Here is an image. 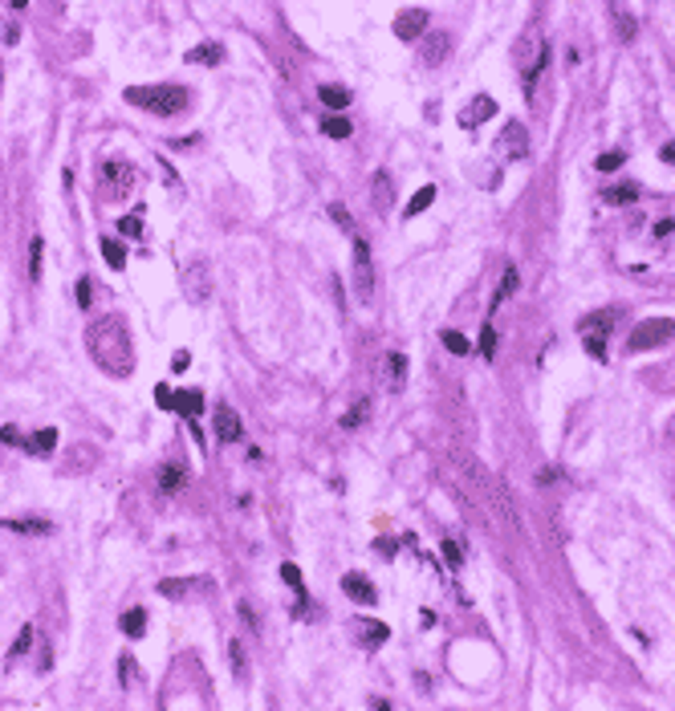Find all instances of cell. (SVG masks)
Masks as SVG:
<instances>
[{"mask_svg": "<svg viewBox=\"0 0 675 711\" xmlns=\"http://www.w3.org/2000/svg\"><path fill=\"white\" fill-rule=\"evenodd\" d=\"M118 679H122V687H127V691L143 683V679H139V663H134V654H122V659H118Z\"/></svg>", "mask_w": 675, "mask_h": 711, "instance_id": "obj_25", "label": "cell"}, {"mask_svg": "<svg viewBox=\"0 0 675 711\" xmlns=\"http://www.w3.org/2000/svg\"><path fill=\"white\" fill-rule=\"evenodd\" d=\"M623 163H626L623 151H606V155H598V163H594V167H598V171H618Z\"/></svg>", "mask_w": 675, "mask_h": 711, "instance_id": "obj_39", "label": "cell"}, {"mask_svg": "<svg viewBox=\"0 0 675 711\" xmlns=\"http://www.w3.org/2000/svg\"><path fill=\"white\" fill-rule=\"evenodd\" d=\"M317 98L326 102L329 110H346V106H350V90H346V86H322Z\"/></svg>", "mask_w": 675, "mask_h": 711, "instance_id": "obj_20", "label": "cell"}, {"mask_svg": "<svg viewBox=\"0 0 675 711\" xmlns=\"http://www.w3.org/2000/svg\"><path fill=\"white\" fill-rule=\"evenodd\" d=\"M342 589H346L350 601L375 606V585H370V577H363V573H346V577H342Z\"/></svg>", "mask_w": 675, "mask_h": 711, "instance_id": "obj_12", "label": "cell"}, {"mask_svg": "<svg viewBox=\"0 0 675 711\" xmlns=\"http://www.w3.org/2000/svg\"><path fill=\"white\" fill-rule=\"evenodd\" d=\"M582 341H586V354L590 358H598V362L606 358V334H602V329H598V334H594V329H582Z\"/></svg>", "mask_w": 675, "mask_h": 711, "instance_id": "obj_28", "label": "cell"}, {"mask_svg": "<svg viewBox=\"0 0 675 711\" xmlns=\"http://www.w3.org/2000/svg\"><path fill=\"white\" fill-rule=\"evenodd\" d=\"M53 447H57V431L53 427H41V431H33V435L25 439V452L29 455H49Z\"/></svg>", "mask_w": 675, "mask_h": 711, "instance_id": "obj_16", "label": "cell"}, {"mask_svg": "<svg viewBox=\"0 0 675 711\" xmlns=\"http://www.w3.org/2000/svg\"><path fill=\"white\" fill-rule=\"evenodd\" d=\"M175 411H180L187 423H196L199 411H204V394H199V390H180V394H175Z\"/></svg>", "mask_w": 675, "mask_h": 711, "instance_id": "obj_15", "label": "cell"}, {"mask_svg": "<svg viewBox=\"0 0 675 711\" xmlns=\"http://www.w3.org/2000/svg\"><path fill=\"white\" fill-rule=\"evenodd\" d=\"M610 13H614V29H618V37H623V41H635V33H639V20L626 13L623 4H610Z\"/></svg>", "mask_w": 675, "mask_h": 711, "instance_id": "obj_18", "label": "cell"}, {"mask_svg": "<svg viewBox=\"0 0 675 711\" xmlns=\"http://www.w3.org/2000/svg\"><path fill=\"white\" fill-rule=\"evenodd\" d=\"M329 216H334V224L342 228V232H350V236H354V220H350L346 204H329Z\"/></svg>", "mask_w": 675, "mask_h": 711, "instance_id": "obj_38", "label": "cell"}, {"mask_svg": "<svg viewBox=\"0 0 675 711\" xmlns=\"http://www.w3.org/2000/svg\"><path fill=\"white\" fill-rule=\"evenodd\" d=\"M4 529H13V533H29V536H41V533H49V520H33V517H25V520H0Z\"/></svg>", "mask_w": 675, "mask_h": 711, "instance_id": "obj_24", "label": "cell"}, {"mask_svg": "<svg viewBox=\"0 0 675 711\" xmlns=\"http://www.w3.org/2000/svg\"><path fill=\"white\" fill-rule=\"evenodd\" d=\"M659 155H663L667 163H675V143H663V151H659Z\"/></svg>", "mask_w": 675, "mask_h": 711, "instance_id": "obj_50", "label": "cell"}, {"mask_svg": "<svg viewBox=\"0 0 675 711\" xmlns=\"http://www.w3.org/2000/svg\"><path fill=\"white\" fill-rule=\"evenodd\" d=\"M86 350L90 358L98 362V370L115 374V378H127L134 370V346H131V334L118 317H98L90 322L86 329Z\"/></svg>", "mask_w": 675, "mask_h": 711, "instance_id": "obj_1", "label": "cell"}, {"mask_svg": "<svg viewBox=\"0 0 675 711\" xmlns=\"http://www.w3.org/2000/svg\"><path fill=\"white\" fill-rule=\"evenodd\" d=\"M102 179H106V187H110V199H127L131 187H134V179H139V171H134L127 159H110L102 167Z\"/></svg>", "mask_w": 675, "mask_h": 711, "instance_id": "obj_6", "label": "cell"}, {"mask_svg": "<svg viewBox=\"0 0 675 711\" xmlns=\"http://www.w3.org/2000/svg\"><path fill=\"white\" fill-rule=\"evenodd\" d=\"M435 195H440V192H435L431 183H428V187H419V192H415L411 199H407V208H403V216H407V220H415V216H423V211H428L431 204H435Z\"/></svg>", "mask_w": 675, "mask_h": 711, "instance_id": "obj_17", "label": "cell"}, {"mask_svg": "<svg viewBox=\"0 0 675 711\" xmlns=\"http://www.w3.org/2000/svg\"><path fill=\"white\" fill-rule=\"evenodd\" d=\"M452 57V37L447 33H431L428 41L419 45V61L423 65H444Z\"/></svg>", "mask_w": 675, "mask_h": 711, "instance_id": "obj_11", "label": "cell"}, {"mask_svg": "<svg viewBox=\"0 0 675 711\" xmlns=\"http://www.w3.org/2000/svg\"><path fill=\"white\" fill-rule=\"evenodd\" d=\"M671 338V322H663V317H651V322L635 325V334L626 338V350L630 354H642V350H655L663 341Z\"/></svg>", "mask_w": 675, "mask_h": 711, "instance_id": "obj_3", "label": "cell"}, {"mask_svg": "<svg viewBox=\"0 0 675 711\" xmlns=\"http://www.w3.org/2000/svg\"><path fill=\"white\" fill-rule=\"evenodd\" d=\"M236 614L245 618V622H248V626H252V630L261 626V622H257V614H252V606H248V601H240V606H236Z\"/></svg>", "mask_w": 675, "mask_h": 711, "instance_id": "obj_46", "label": "cell"}, {"mask_svg": "<svg viewBox=\"0 0 675 711\" xmlns=\"http://www.w3.org/2000/svg\"><path fill=\"white\" fill-rule=\"evenodd\" d=\"M281 577H285V585H289L293 594H305V577H301V569H297L293 561H285V565H281Z\"/></svg>", "mask_w": 675, "mask_h": 711, "instance_id": "obj_33", "label": "cell"}, {"mask_svg": "<svg viewBox=\"0 0 675 711\" xmlns=\"http://www.w3.org/2000/svg\"><path fill=\"white\" fill-rule=\"evenodd\" d=\"M29 647H33V626L25 622V626L17 630V642H13V650H8V663H13V659H20V654H25Z\"/></svg>", "mask_w": 675, "mask_h": 711, "instance_id": "obj_32", "label": "cell"}, {"mask_svg": "<svg viewBox=\"0 0 675 711\" xmlns=\"http://www.w3.org/2000/svg\"><path fill=\"white\" fill-rule=\"evenodd\" d=\"M602 199H606L610 208H623V204H635V199H639V187H635V183H623V187L602 192Z\"/></svg>", "mask_w": 675, "mask_h": 711, "instance_id": "obj_22", "label": "cell"}, {"mask_svg": "<svg viewBox=\"0 0 675 711\" xmlns=\"http://www.w3.org/2000/svg\"><path fill=\"white\" fill-rule=\"evenodd\" d=\"M517 281H521V276H517V264H505V281H500V289H496V301H493V305H500L505 297H512V293H517Z\"/></svg>", "mask_w": 675, "mask_h": 711, "instance_id": "obj_31", "label": "cell"}, {"mask_svg": "<svg viewBox=\"0 0 675 711\" xmlns=\"http://www.w3.org/2000/svg\"><path fill=\"white\" fill-rule=\"evenodd\" d=\"M370 195H375V208H379V211L395 208V179H391L387 167H379V171L370 175Z\"/></svg>", "mask_w": 675, "mask_h": 711, "instance_id": "obj_10", "label": "cell"}, {"mask_svg": "<svg viewBox=\"0 0 675 711\" xmlns=\"http://www.w3.org/2000/svg\"><path fill=\"white\" fill-rule=\"evenodd\" d=\"M175 394H180V390H171V387H155V403L163 406V411H175Z\"/></svg>", "mask_w": 675, "mask_h": 711, "instance_id": "obj_42", "label": "cell"}, {"mask_svg": "<svg viewBox=\"0 0 675 711\" xmlns=\"http://www.w3.org/2000/svg\"><path fill=\"white\" fill-rule=\"evenodd\" d=\"M143 630H147V610H127L122 614V634L127 638H143Z\"/></svg>", "mask_w": 675, "mask_h": 711, "instance_id": "obj_23", "label": "cell"}, {"mask_svg": "<svg viewBox=\"0 0 675 711\" xmlns=\"http://www.w3.org/2000/svg\"><path fill=\"white\" fill-rule=\"evenodd\" d=\"M102 257H106L110 269H122V264H127V248H122V240H110V236H106V240H102Z\"/></svg>", "mask_w": 675, "mask_h": 711, "instance_id": "obj_27", "label": "cell"}, {"mask_svg": "<svg viewBox=\"0 0 675 711\" xmlns=\"http://www.w3.org/2000/svg\"><path fill=\"white\" fill-rule=\"evenodd\" d=\"M496 155L509 163H521L529 159V130L521 122H505V130L496 134Z\"/></svg>", "mask_w": 675, "mask_h": 711, "instance_id": "obj_4", "label": "cell"}, {"mask_svg": "<svg viewBox=\"0 0 675 711\" xmlns=\"http://www.w3.org/2000/svg\"><path fill=\"white\" fill-rule=\"evenodd\" d=\"M366 419H370V399H358V403L342 415V431H358Z\"/></svg>", "mask_w": 675, "mask_h": 711, "instance_id": "obj_19", "label": "cell"}, {"mask_svg": "<svg viewBox=\"0 0 675 711\" xmlns=\"http://www.w3.org/2000/svg\"><path fill=\"white\" fill-rule=\"evenodd\" d=\"M0 443H25L17 427H0Z\"/></svg>", "mask_w": 675, "mask_h": 711, "instance_id": "obj_47", "label": "cell"}, {"mask_svg": "<svg viewBox=\"0 0 675 711\" xmlns=\"http://www.w3.org/2000/svg\"><path fill=\"white\" fill-rule=\"evenodd\" d=\"M187 65H220L224 61V45H216V41H208V45H196V49H187V57H183Z\"/></svg>", "mask_w": 675, "mask_h": 711, "instance_id": "obj_13", "label": "cell"}, {"mask_svg": "<svg viewBox=\"0 0 675 711\" xmlns=\"http://www.w3.org/2000/svg\"><path fill=\"white\" fill-rule=\"evenodd\" d=\"M171 366H175V370H187V366H192V354H183L180 350V354L171 358Z\"/></svg>", "mask_w": 675, "mask_h": 711, "instance_id": "obj_48", "label": "cell"}, {"mask_svg": "<svg viewBox=\"0 0 675 711\" xmlns=\"http://www.w3.org/2000/svg\"><path fill=\"white\" fill-rule=\"evenodd\" d=\"M671 228H675V224H671V220H659V224H655V236H667V232H671Z\"/></svg>", "mask_w": 675, "mask_h": 711, "instance_id": "obj_49", "label": "cell"}, {"mask_svg": "<svg viewBox=\"0 0 675 711\" xmlns=\"http://www.w3.org/2000/svg\"><path fill=\"white\" fill-rule=\"evenodd\" d=\"M41 257H45V240L33 236V244H29V281H41Z\"/></svg>", "mask_w": 675, "mask_h": 711, "instance_id": "obj_30", "label": "cell"}, {"mask_svg": "<svg viewBox=\"0 0 675 711\" xmlns=\"http://www.w3.org/2000/svg\"><path fill=\"white\" fill-rule=\"evenodd\" d=\"M180 488H183V468H175V464H163V468H159V492L175 496Z\"/></svg>", "mask_w": 675, "mask_h": 711, "instance_id": "obj_21", "label": "cell"}, {"mask_svg": "<svg viewBox=\"0 0 675 711\" xmlns=\"http://www.w3.org/2000/svg\"><path fill=\"white\" fill-rule=\"evenodd\" d=\"M444 561H447L452 569L464 565V553H460V545H456V541H444Z\"/></svg>", "mask_w": 675, "mask_h": 711, "instance_id": "obj_43", "label": "cell"}, {"mask_svg": "<svg viewBox=\"0 0 675 711\" xmlns=\"http://www.w3.org/2000/svg\"><path fill=\"white\" fill-rule=\"evenodd\" d=\"M228 663H232L236 675H245L248 671V659H245V647H240V642H228Z\"/></svg>", "mask_w": 675, "mask_h": 711, "instance_id": "obj_41", "label": "cell"}, {"mask_svg": "<svg viewBox=\"0 0 675 711\" xmlns=\"http://www.w3.org/2000/svg\"><path fill=\"white\" fill-rule=\"evenodd\" d=\"M187 585H192V582H180V577H167V582H159V594H163V598H183V594H187Z\"/></svg>", "mask_w": 675, "mask_h": 711, "instance_id": "obj_40", "label": "cell"}, {"mask_svg": "<svg viewBox=\"0 0 675 711\" xmlns=\"http://www.w3.org/2000/svg\"><path fill=\"white\" fill-rule=\"evenodd\" d=\"M122 98L131 106H139V110L159 114V118H175V114H183L192 106V90L187 86H171V81H163V86H131Z\"/></svg>", "mask_w": 675, "mask_h": 711, "instance_id": "obj_2", "label": "cell"}, {"mask_svg": "<svg viewBox=\"0 0 675 711\" xmlns=\"http://www.w3.org/2000/svg\"><path fill=\"white\" fill-rule=\"evenodd\" d=\"M403 378H407V358L403 354H387V382L391 387H403Z\"/></svg>", "mask_w": 675, "mask_h": 711, "instance_id": "obj_26", "label": "cell"}, {"mask_svg": "<svg viewBox=\"0 0 675 711\" xmlns=\"http://www.w3.org/2000/svg\"><path fill=\"white\" fill-rule=\"evenodd\" d=\"M118 232H122L127 240H139V236H143V216H122V220H118Z\"/></svg>", "mask_w": 675, "mask_h": 711, "instance_id": "obj_36", "label": "cell"}, {"mask_svg": "<svg viewBox=\"0 0 675 711\" xmlns=\"http://www.w3.org/2000/svg\"><path fill=\"white\" fill-rule=\"evenodd\" d=\"M183 285H187V297H192V301H204V297H208V273H204V264H187Z\"/></svg>", "mask_w": 675, "mask_h": 711, "instance_id": "obj_14", "label": "cell"}, {"mask_svg": "<svg viewBox=\"0 0 675 711\" xmlns=\"http://www.w3.org/2000/svg\"><path fill=\"white\" fill-rule=\"evenodd\" d=\"M480 354L488 358V362L496 358V325H484V329H480Z\"/></svg>", "mask_w": 675, "mask_h": 711, "instance_id": "obj_37", "label": "cell"}, {"mask_svg": "<svg viewBox=\"0 0 675 711\" xmlns=\"http://www.w3.org/2000/svg\"><path fill=\"white\" fill-rule=\"evenodd\" d=\"M354 289H358V301H370L375 293V269H370V244L363 236H354Z\"/></svg>", "mask_w": 675, "mask_h": 711, "instance_id": "obj_5", "label": "cell"}, {"mask_svg": "<svg viewBox=\"0 0 675 711\" xmlns=\"http://www.w3.org/2000/svg\"><path fill=\"white\" fill-rule=\"evenodd\" d=\"M216 435H220V443H240V435H245V423L228 403H216Z\"/></svg>", "mask_w": 675, "mask_h": 711, "instance_id": "obj_8", "label": "cell"}, {"mask_svg": "<svg viewBox=\"0 0 675 711\" xmlns=\"http://www.w3.org/2000/svg\"><path fill=\"white\" fill-rule=\"evenodd\" d=\"M428 29H431V13H428V8H403V13L395 16V37H399V41H419Z\"/></svg>", "mask_w": 675, "mask_h": 711, "instance_id": "obj_7", "label": "cell"}, {"mask_svg": "<svg viewBox=\"0 0 675 711\" xmlns=\"http://www.w3.org/2000/svg\"><path fill=\"white\" fill-rule=\"evenodd\" d=\"M322 130H326L329 139H350V134H354V127H350L342 114H329L326 122H322Z\"/></svg>", "mask_w": 675, "mask_h": 711, "instance_id": "obj_29", "label": "cell"}, {"mask_svg": "<svg viewBox=\"0 0 675 711\" xmlns=\"http://www.w3.org/2000/svg\"><path fill=\"white\" fill-rule=\"evenodd\" d=\"M25 4H29V0H13V8H25Z\"/></svg>", "mask_w": 675, "mask_h": 711, "instance_id": "obj_51", "label": "cell"}, {"mask_svg": "<svg viewBox=\"0 0 675 711\" xmlns=\"http://www.w3.org/2000/svg\"><path fill=\"white\" fill-rule=\"evenodd\" d=\"M387 638H391V630L382 622H366V642H387Z\"/></svg>", "mask_w": 675, "mask_h": 711, "instance_id": "obj_45", "label": "cell"}, {"mask_svg": "<svg viewBox=\"0 0 675 711\" xmlns=\"http://www.w3.org/2000/svg\"><path fill=\"white\" fill-rule=\"evenodd\" d=\"M90 289H94V285H90V276H82V281H78V289H74V293H78V309H90V301H94V293H90Z\"/></svg>", "mask_w": 675, "mask_h": 711, "instance_id": "obj_44", "label": "cell"}, {"mask_svg": "<svg viewBox=\"0 0 675 711\" xmlns=\"http://www.w3.org/2000/svg\"><path fill=\"white\" fill-rule=\"evenodd\" d=\"M440 341H444L452 354H468V350H472V346H468V338H464V334H456V329H444V334H440Z\"/></svg>", "mask_w": 675, "mask_h": 711, "instance_id": "obj_35", "label": "cell"}, {"mask_svg": "<svg viewBox=\"0 0 675 711\" xmlns=\"http://www.w3.org/2000/svg\"><path fill=\"white\" fill-rule=\"evenodd\" d=\"M614 317H618L614 309H602V313H590V317L582 322V329H602V334H606V329H610V322H614Z\"/></svg>", "mask_w": 675, "mask_h": 711, "instance_id": "obj_34", "label": "cell"}, {"mask_svg": "<svg viewBox=\"0 0 675 711\" xmlns=\"http://www.w3.org/2000/svg\"><path fill=\"white\" fill-rule=\"evenodd\" d=\"M493 114H496V102L488 94H476V98H472V106H464V110H460V127L464 130H476L480 122H488Z\"/></svg>", "mask_w": 675, "mask_h": 711, "instance_id": "obj_9", "label": "cell"}]
</instances>
